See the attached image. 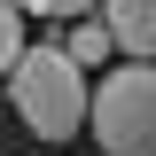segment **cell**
Segmentation results:
<instances>
[{
  "label": "cell",
  "mask_w": 156,
  "mask_h": 156,
  "mask_svg": "<svg viewBox=\"0 0 156 156\" xmlns=\"http://www.w3.org/2000/svg\"><path fill=\"white\" fill-rule=\"evenodd\" d=\"M86 125L109 156H156V62H125L94 86Z\"/></svg>",
  "instance_id": "2"
},
{
  "label": "cell",
  "mask_w": 156,
  "mask_h": 156,
  "mask_svg": "<svg viewBox=\"0 0 156 156\" xmlns=\"http://www.w3.org/2000/svg\"><path fill=\"white\" fill-rule=\"evenodd\" d=\"M8 8H31V16H94V8H101V0H8Z\"/></svg>",
  "instance_id": "6"
},
{
  "label": "cell",
  "mask_w": 156,
  "mask_h": 156,
  "mask_svg": "<svg viewBox=\"0 0 156 156\" xmlns=\"http://www.w3.org/2000/svg\"><path fill=\"white\" fill-rule=\"evenodd\" d=\"M16 55H23V16L8 8V0H0V78L16 70Z\"/></svg>",
  "instance_id": "5"
},
{
  "label": "cell",
  "mask_w": 156,
  "mask_h": 156,
  "mask_svg": "<svg viewBox=\"0 0 156 156\" xmlns=\"http://www.w3.org/2000/svg\"><path fill=\"white\" fill-rule=\"evenodd\" d=\"M8 101L39 140H70L86 125V70L62 47H23L16 70H8Z\"/></svg>",
  "instance_id": "1"
},
{
  "label": "cell",
  "mask_w": 156,
  "mask_h": 156,
  "mask_svg": "<svg viewBox=\"0 0 156 156\" xmlns=\"http://www.w3.org/2000/svg\"><path fill=\"white\" fill-rule=\"evenodd\" d=\"M101 31H109L117 55L156 62V0H101Z\"/></svg>",
  "instance_id": "3"
},
{
  "label": "cell",
  "mask_w": 156,
  "mask_h": 156,
  "mask_svg": "<svg viewBox=\"0 0 156 156\" xmlns=\"http://www.w3.org/2000/svg\"><path fill=\"white\" fill-rule=\"evenodd\" d=\"M55 47L78 62V70H86V62H101V55H117V47H109V31H101V16H78V23H70V39H55Z\"/></svg>",
  "instance_id": "4"
}]
</instances>
